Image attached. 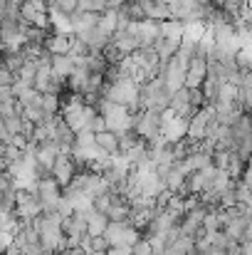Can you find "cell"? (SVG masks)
Masks as SVG:
<instances>
[{
    "label": "cell",
    "instance_id": "cell-1",
    "mask_svg": "<svg viewBox=\"0 0 252 255\" xmlns=\"http://www.w3.org/2000/svg\"><path fill=\"white\" fill-rule=\"evenodd\" d=\"M161 129H164V119H161L159 112H154V109L134 112V131L144 141H156L161 136Z\"/></svg>",
    "mask_w": 252,
    "mask_h": 255
},
{
    "label": "cell",
    "instance_id": "cell-2",
    "mask_svg": "<svg viewBox=\"0 0 252 255\" xmlns=\"http://www.w3.org/2000/svg\"><path fill=\"white\" fill-rule=\"evenodd\" d=\"M104 97L109 102L124 104V107L136 112L139 109V82L136 80H119V82H114L104 89Z\"/></svg>",
    "mask_w": 252,
    "mask_h": 255
},
{
    "label": "cell",
    "instance_id": "cell-3",
    "mask_svg": "<svg viewBox=\"0 0 252 255\" xmlns=\"http://www.w3.org/2000/svg\"><path fill=\"white\" fill-rule=\"evenodd\" d=\"M15 216L20 218V223H32L37 216H42V206H40V198H37L35 188H17Z\"/></svg>",
    "mask_w": 252,
    "mask_h": 255
},
{
    "label": "cell",
    "instance_id": "cell-4",
    "mask_svg": "<svg viewBox=\"0 0 252 255\" xmlns=\"http://www.w3.org/2000/svg\"><path fill=\"white\" fill-rule=\"evenodd\" d=\"M12 248H17L25 255H45V248L40 243V233L32 223H20V228L12 236Z\"/></svg>",
    "mask_w": 252,
    "mask_h": 255
},
{
    "label": "cell",
    "instance_id": "cell-5",
    "mask_svg": "<svg viewBox=\"0 0 252 255\" xmlns=\"http://www.w3.org/2000/svg\"><path fill=\"white\" fill-rule=\"evenodd\" d=\"M35 193L40 198V206H42V213L45 211H55L57 203L62 201V186L50 176V178H40L35 183Z\"/></svg>",
    "mask_w": 252,
    "mask_h": 255
},
{
    "label": "cell",
    "instance_id": "cell-6",
    "mask_svg": "<svg viewBox=\"0 0 252 255\" xmlns=\"http://www.w3.org/2000/svg\"><path fill=\"white\" fill-rule=\"evenodd\" d=\"M185 70H188V67H183V65H180L175 57H173V60H168V62H161L159 77H164L166 89L170 92V94L185 87Z\"/></svg>",
    "mask_w": 252,
    "mask_h": 255
},
{
    "label": "cell",
    "instance_id": "cell-7",
    "mask_svg": "<svg viewBox=\"0 0 252 255\" xmlns=\"http://www.w3.org/2000/svg\"><path fill=\"white\" fill-rule=\"evenodd\" d=\"M75 136H77V131L65 122V117L60 114L57 119H55V124H52V129H50V139L60 146V151L62 154H70L72 151V146H75Z\"/></svg>",
    "mask_w": 252,
    "mask_h": 255
},
{
    "label": "cell",
    "instance_id": "cell-8",
    "mask_svg": "<svg viewBox=\"0 0 252 255\" xmlns=\"http://www.w3.org/2000/svg\"><path fill=\"white\" fill-rule=\"evenodd\" d=\"M131 30L139 40V50H149L156 45V40L161 37V22L154 20H144V22H131Z\"/></svg>",
    "mask_w": 252,
    "mask_h": 255
},
{
    "label": "cell",
    "instance_id": "cell-9",
    "mask_svg": "<svg viewBox=\"0 0 252 255\" xmlns=\"http://www.w3.org/2000/svg\"><path fill=\"white\" fill-rule=\"evenodd\" d=\"M77 173H80V171H77V164H75L72 154H60L57 161H55V166H52V173H50V176H52L62 188H67V186L75 181Z\"/></svg>",
    "mask_w": 252,
    "mask_h": 255
},
{
    "label": "cell",
    "instance_id": "cell-10",
    "mask_svg": "<svg viewBox=\"0 0 252 255\" xmlns=\"http://www.w3.org/2000/svg\"><path fill=\"white\" fill-rule=\"evenodd\" d=\"M168 109H170L175 117L185 119V122H190V119L198 114V112L190 107V89H188V87H183V89H178V92H173V94H170Z\"/></svg>",
    "mask_w": 252,
    "mask_h": 255
},
{
    "label": "cell",
    "instance_id": "cell-11",
    "mask_svg": "<svg viewBox=\"0 0 252 255\" xmlns=\"http://www.w3.org/2000/svg\"><path fill=\"white\" fill-rule=\"evenodd\" d=\"M205 77H208V60L193 57L188 70H185V87L188 89H200L203 82H205Z\"/></svg>",
    "mask_w": 252,
    "mask_h": 255
},
{
    "label": "cell",
    "instance_id": "cell-12",
    "mask_svg": "<svg viewBox=\"0 0 252 255\" xmlns=\"http://www.w3.org/2000/svg\"><path fill=\"white\" fill-rule=\"evenodd\" d=\"M111 45L126 57V55H134L136 50H139V40H136V35H134V30H131V25L126 27V30H119V32H114L111 35Z\"/></svg>",
    "mask_w": 252,
    "mask_h": 255
},
{
    "label": "cell",
    "instance_id": "cell-13",
    "mask_svg": "<svg viewBox=\"0 0 252 255\" xmlns=\"http://www.w3.org/2000/svg\"><path fill=\"white\" fill-rule=\"evenodd\" d=\"M62 151H60V146L50 139L47 144H40V146H35V161H37V166H45V169L52 171L55 166V161H57V156H60Z\"/></svg>",
    "mask_w": 252,
    "mask_h": 255
},
{
    "label": "cell",
    "instance_id": "cell-14",
    "mask_svg": "<svg viewBox=\"0 0 252 255\" xmlns=\"http://www.w3.org/2000/svg\"><path fill=\"white\" fill-rule=\"evenodd\" d=\"M141 5H144L146 20H154V22H166V20H170L168 2H164V0H141Z\"/></svg>",
    "mask_w": 252,
    "mask_h": 255
},
{
    "label": "cell",
    "instance_id": "cell-15",
    "mask_svg": "<svg viewBox=\"0 0 252 255\" xmlns=\"http://www.w3.org/2000/svg\"><path fill=\"white\" fill-rule=\"evenodd\" d=\"M185 176H188V171L183 166V161H175L168 173L164 176V186H166L170 193H180V188H183V183H185Z\"/></svg>",
    "mask_w": 252,
    "mask_h": 255
},
{
    "label": "cell",
    "instance_id": "cell-16",
    "mask_svg": "<svg viewBox=\"0 0 252 255\" xmlns=\"http://www.w3.org/2000/svg\"><path fill=\"white\" fill-rule=\"evenodd\" d=\"M45 47H47L52 55H70V52H72V35H57V32H50Z\"/></svg>",
    "mask_w": 252,
    "mask_h": 255
},
{
    "label": "cell",
    "instance_id": "cell-17",
    "mask_svg": "<svg viewBox=\"0 0 252 255\" xmlns=\"http://www.w3.org/2000/svg\"><path fill=\"white\" fill-rule=\"evenodd\" d=\"M154 50H156V55H159L161 62H168V60H173V57L178 55V50H180V40H170V37H164V35H161V37L156 40Z\"/></svg>",
    "mask_w": 252,
    "mask_h": 255
},
{
    "label": "cell",
    "instance_id": "cell-18",
    "mask_svg": "<svg viewBox=\"0 0 252 255\" xmlns=\"http://www.w3.org/2000/svg\"><path fill=\"white\" fill-rule=\"evenodd\" d=\"M75 72V60L72 55H55L52 57V75L60 77V80H70V75Z\"/></svg>",
    "mask_w": 252,
    "mask_h": 255
},
{
    "label": "cell",
    "instance_id": "cell-19",
    "mask_svg": "<svg viewBox=\"0 0 252 255\" xmlns=\"http://www.w3.org/2000/svg\"><path fill=\"white\" fill-rule=\"evenodd\" d=\"M50 27L57 35H75V27H72L70 15H65L60 10H50Z\"/></svg>",
    "mask_w": 252,
    "mask_h": 255
},
{
    "label": "cell",
    "instance_id": "cell-20",
    "mask_svg": "<svg viewBox=\"0 0 252 255\" xmlns=\"http://www.w3.org/2000/svg\"><path fill=\"white\" fill-rule=\"evenodd\" d=\"M106 226H109V218L104 213H96L91 211L89 213V221H86V236L89 238H101L106 233Z\"/></svg>",
    "mask_w": 252,
    "mask_h": 255
},
{
    "label": "cell",
    "instance_id": "cell-21",
    "mask_svg": "<svg viewBox=\"0 0 252 255\" xmlns=\"http://www.w3.org/2000/svg\"><path fill=\"white\" fill-rule=\"evenodd\" d=\"M96 146L111 159L119 154V136L114 131H101V134H96Z\"/></svg>",
    "mask_w": 252,
    "mask_h": 255
},
{
    "label": "cell",
    "instance_id": "cell-22",
    "mask_svg": "<svg viewBox=\"0 0 252 255\" xmlns=\"http://www.w3.org/2000/svg\"><path fill=\"white\" fill-rule=\"evenodd\" d=\"M119 12H121V15H124L129 22H144V20H146L141 0H126V2L119 7Z\"/></svg>",
    "mask_w": 252,
    "mask_h": 255
},
{
    "label": "cell",
    "instance_id": "cell-23",
    "mask_svg": "<svg viewBox=\"0 0 252 255\" xmlns=\"http://www.w3.org/2000/svg\"><path fill=\"white\" fill-rule=\"evenodd\" d=\"M99 30H104L106 35H114L116 32V27H119V10H106V12H101L99 15V25H96Z\"/></svg>",
    "mask_w": 252,
    "mask_h": 255
},
{
    "label": "cell",
    "instance_id": "cell-24",
    "mask_svg": "<svg viewBox=\"0 0 252 255\" xmlns=\"http://www.w3.org/2000/svg\"><path fill=\"white\" fill-rule=\"evenodd\" d=\"M183 32H185V22H178V20H166V22H161V35H164V37L183 40Z\"/></svg>",
    "mask_w": 252,
    "mask_h": 255
},
{
    "label": "cell",
    "instance_id": "cell-25",
    "mask_svg": "<svg viewBox=\"0 0 252 255\" xmlns=\"http://www.w3.org/2000/svg\"><path fill=\"white\" fill-rule=\"evenodd\" d=\"M52 80V67H45V65H37V75H35V82H32V89H37L40 94L47 92V85Z\"/></svg>",
    "mask_w": 252,
    "mask_h": 255
},
{
    "label": "cell",
    "instance_id": "cell-26",
    "mask_svg": "<svg viewBox=\"0 0 252 255\" xmlns=\"http://www.w3.org/2000/svg\"><path fill=\"white\" fill-rule=\"evenodd\" d=\"M144 139L134 131V129H129V131H124V134H119V154H126V151H131L136 144H141Z\"/></svg>",
    "mask_w": 252,
    "mask_h": 255
},
{
    "label": "cell",
    "instance_id": "cell-27",
    "mask_svg": "<svg viewBox=\"0 0 252 255\" xmlns=\"http://www.w3.org/2000/svg\"><path fill=\"white\" fill-rule=\"evenodd\" d=\"M233 183H235V181L228 176V171H218V173H215V178H213L210 191H213V193H218V196H223L228 188H233Z\"/></svg>",
    "mask_w": 252,
    "mask_h": 255
},
{
    "label": "cell",
    "instance_id": "cell-28",
    "mask_svg": "<svg viewBox=\"0 0 252 255\" xmlns=\"http://www.w3.org/2000/svg\"><path fill=\"white\" fill-rule=\"evenodd\" d=\"M106 70H109V65H106V60L101 57V55H89L86 57V72L89 75H106Z\"/></svg>",
    "mask_w": 252,
    "mask_h": 255
},
{
    "label": "cell",
    "instance_id": "cell-29",
    "mask_svg": "<svg viewBox=\"0 0 252 255\" xmlns=\"http://www.w3.org/2000/svg\"><path fill=\"white\" fill-rule=\"evenodd\" d=\"M238 99V87L230 85V82H220V89H218V102L220 104H235ZM215 102V104H218Z\"/></svg>",
    "mask_w": 252,
    "mask_h": 255
},
{
    "label": "cell",
    "instance_id": "cell-30",
    "mask_svg": "<svg viewBox=\"0 0 252 255\" xmlns=\"http://www.w3.org/2000/svg\"><path fill=\"white\" fill-rule=\"evenodd\" d=\"M203 94H205V102L208 104H215L218 102V89H220V82L218 80H213V77H205V82H203Z\"/></svg>",
    "mask_w": 252,
    "mask_h": 255
},
{
    "label": "cell",
    "instance_id": "cell-31",
    "mask_svg": "<svg viewBox=\"0 0 252 255\" xmlns=\"http://www.w3.org/2000/svg\"><path fill=\"white\" fill-rule=\"evenodd\" d=\"M245 169H248V164L245 161H240L235 154L230 156V164H228V176L233 178V181H240L243 178V173H245Z\"/></svg>",
    "mask_w": 252,
    "mask_h": 255
},
{
    "label": "cell",
    "instance_id": "cell-32",
    "mask_svg": "<svg viewBox=\"0 0 252 255\" xmlns=\"http://www.w3.org/2000/svg\"><path fill=\"white\" fill-rule=\"evenodd\" d=\"M233 188H235V198H238V203L252 206V191L243 183V181H235V183H233Z\"/></svg>",
    "mask_w": 252,
    "mask_h": 255
},
{
    "label": "cell",
    "instance_id": "cell-33",
    "mask_svg": "<svg viewBox=\"0 0 252 255\" xmlns=\"http://www.w3.org/2000/svg\"><path fill=\"white\" fill-rule=\"evenodd\" d=\"M230 156H233L230 151H218V149H215V151H213V166H215L218 171H228Z\"/></svg>",
    "mask_w": 252,
    "mask_h": 255
},
{
    "label": "cell",
    "instance_id": "cell-34",
    "mask_svg": "<svg viewBox=\"0 0 252 255\" xmlns=\"http://www.w3.org/2000/svg\"><path fill=\"white\" fill-rule=\"evenodd\" d=\"M12 156H10V144H0V173H10Z\"/></svg>",
    "mask_w": 252,
    "mask_h": 255
},
{
    "label": "cell",
    "instance_id": "cell-35",
    "mask_svg": "<svg viewBox=\"0 0 252 255\" xmlns=\"http://www.w3.org/2000/svg\"><path fill=\"white\" fill-rule=\"evenodd\" d=\"M91 208H94L96 213H104V216H106V211L111 208V191L104 193V196H96L94 203H91Z\"/></svg>",
    "mask_w": 252,
    "mask_h": 255
},
{
    "label": "cell",
    "instance_id": "cell-36",
    "mask_svg": "<svg viewBox=\"0 0 252 255\" xmlns=\"http://www.w3.org/2000/svg\"><path fill=\"white\" fill-rule=\"evenodd\" d=\"M131 255H154L151 241H149V238H139V241L131 246Z\"/></svg>",
    "mask_w": 252,
    "mask_h": 255
},
{
    "label": "cell",
    "instance_id": "cell-37",
    "mask_svg": "<svg viewBox=\"0 0 252 255\" xmlns=\"http://www.w3.org/2000/svg\"><path fill=\"white\" fill-rule=\"evenodd\" d=\"M205 104H208V102H205V94H203V89H190V107H193L195 112H200Z\"/></svg>",
    "mask_w": 252,
    "mask_h": 255
},
{
    "label": "cell",
    "instance_id": "cell-38",
    "mask_svg": "<svg viewBox=\"0 0 252 255\" xmlns=\"http://www.w3.org/2000/svg\"><path fill=\"white\" fill-rule=\"evenodd\" d=\"M111 246H109V241L101 236V238H91L89 241V253H106Z\"/></svg>",
    "mask_w": 252,
    "mask_h": 255
},
{
    "label": "cell",
    "instance_id": "cell-39",
    "mask_svg": "<svg viewBox=\"0 0 252 255\" xmlns=\"http://www.w3.org/2000/svg\"><path fill=\"white\" fill-rule=\"evenodd\" d=\"M52 10H60L65 15H72V12H77V0H55V7Z\"/></svg>",
    "mask_w": 252,
    "mask_h": 255
},
{
    "label": "cell",
    "instance_id": "cell-40",
    "mask_svg": "<svg viewBox=\"0 0 252 255\" xmlns=\"http://www.w3.org/2000/svg\"><path fill=\"white\" fill-rule=\"evenodd\" d=\"M17 82V77L10 72V70H5V67H0V89H10V87Z\"/></svg>",
    "mask_w": 252,
    "mask_h": 255
},
{
    "label": "cell",
    "instance_id": "cell-41",
    "mask_svg": "<svg viewBox=\"0 0 252 255\" xmlns=\"http://www.w3.org/2000/svg\"><path fill=\"white\" fill-rule=\"evenodd\" d=\"M86 129H89V131H94V134L109 131V129H106V119H104V117H99V114H96V117L89 122V127H86Z\"/></svg>",
    "mask_w": 252,
    "mask_h": 255
},
{
    "label": "cell",
    "instance_id": "cell-42",
    "mask_svg": "<svg viewBox=\"0 0 252 255\" xmlns=\"http://www.w3.org/2000/svg\"><path fill=\"white\" fill-rule=\"evenodd\" d=\"M55 211H57V213H60V216H62L65 221H67V218H72V213H75V208H72V203H70V201H67L65 196H62V201L57 203V208H55Z\"/></svg>",
    "mask_w": 252,
    "mask_h": 255
},
{
    "label": "cell",
    "instance_id": "cell-43",
    "mask_svg": "<svg viewBox=\"0 0 252 255\" xmlns=\"http://www.w3.org/2000/svg\"><path fill=\"white\" fill-rule=\"evenodd\" d=\"M12 248V233H2L0 231V255H5Z\"/></svg>",
    "mask_w": 252,
    "mask_h": 255
},
{
    "label": "cell",
    "instance_id": "cell-44",
    "mask_svg": "<svg viewBox=\"0 0 252 255\" xmlns=\"http://www.w3.org/2000/svg\"><path fill=\"white\" fill-rule=\"evenodd\" d=\"M77 12H94V0H77Z\"/></svg>",
    "mask_w": 252,
    "mask_h": 255
},
{
    "label": "cell",
    "instance_id": "cell-45",
    "mask_svg": "<svg viewBox=\"0 0 252 255\" xmlns=\"http://www.w3.org/2000/svg\"><path fill=\"white\" fill-rule=\"evenodd\" d=\"M240 87L252 92V72H243V75H240Z\"/></svg>",
    "mask_w": 252,
    "mask_h": 255
},
{
    "label": "cell",
    "instance_id": "cell-46",
    "mask_svg": "<svg viewBox=\"0 0 252 255\" xmlns=\"http://www.w3.org/2000/svg\"><path fill=\"white\" fill-rule=\"evenodd\" d=\"M0 144H10V134L5 129V119L0 117Z\"/></svg>",
    "mask_w": 252,
    "mask_h": 255
},
{
    "label": "cell",
    "instance_id": "cell-47",
    "mask_svg": "<svg viewBox=\"0 0 252 255\" xmlns=\"http://www.w3.org/2000/svg\"><path fill=\"white\" fill-rule=\"evenodd\" d=\"M106 255H131V248H121V246L119 248H109Z\"/></svg>",
    "mask_w": 252,
    "mask_h": 255
},
{
    "label": "cell",
    "instance_id": "cell-48",
    "mask_svg": "<svg viewBox=\"0 0 252 255\" xmlns=\"http://www.w3.org/2000/svg\"><path fill=\"white\" fill-rule=\"evenodd\" d=\"M5 255H25V253H20L17 248H10V251H7V253H5Z\"/></svg>",
    "mask_w": 252,
    "mask_h": 255
},
{
    "label": "cell",
    "instance_id": "cell-49",
    "mask_svg": "<svg viewBox=\"0 0 252 255\" xmlns=\"http://www.w3.org/2000/svg\"><path fill=\"white\" fill-rule=\"evenodd\" d=\"M200 2H215V5H218V2H220V0H200Z\"/></svg>",
    "mask_w": 252,
    "mask_h": 255
},
{
    "label": "cell",
    "instance_id": "cell-50",
    "mask_svg": "<svg viewBox=\"0 0 252 255\" xmlns=\"http://www.w3.org/2000/svg\"><path fill=\"white\" fill-rule=\"evenodd\" d=\"M0 65H2V50H0Z\"/></svg>",
    "mask_w": 252,
    "mask_h": 255
},
{
    "label": "cell",
    "instance_id": "cell-51",
    "mask_svg": "<svg viewBox=\"0 0 252 255\" xmlns=\"http://www.w3.org/2000/svg\"><path fill=\"white\" fill-rule=\"evenodd\" d=\"M198 2H200V0H198Z\"/></svg>",
    "mask_w": 252,
    "mask_h": 255
}]
</instances>
